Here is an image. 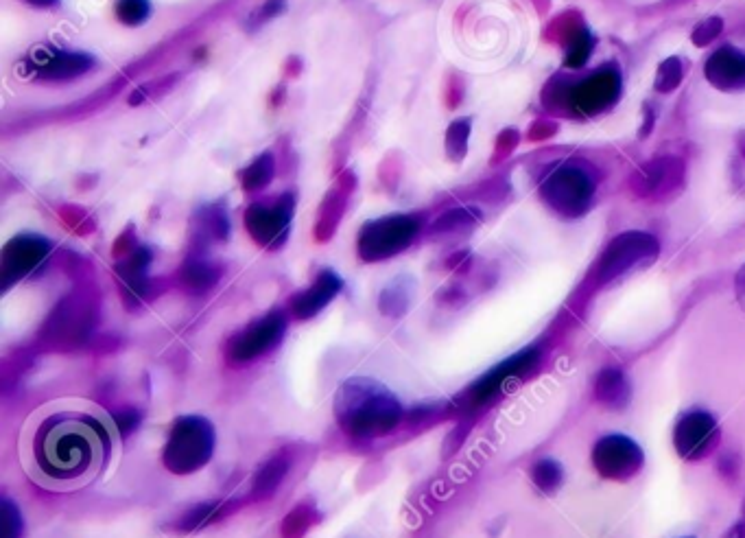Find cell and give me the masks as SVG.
I'll use <instances>...</instances> for the list:
<instances>
[{
	"mask_svg": "<svg viewBox=\"0 0 745 538\" xmlns=\"http://www.w3.org/2000/svg\"><path fill=\"white\" fill-rule=\"evenodd\" d=\"M51 254V243L40 235H20L11 239L3 254H0V278H3V289L18 283L25 276L33 274L42 267Z\"/></svg>",
	"mask_w": 745,
	"mask_h": 538,
	"instance_id": "8fae6325",
	"label": "cell"
},
{
	"mask_svg": "<svg viewBox=\"0 0 745 538\" xmlns=\"http://www.w3.org/2000/svg\"><path fill=\"white\" fill-rule=\"evenodd\" d=\"M282 9H285V0H267L263 7H258L256 11H252L250 20H247V25L254 27V29L260 27V25H265L267 20L282 14Z\"/></svg>",
	"mask_w": 745,
	"mask_h": 538,
	"instance_id": "d6a6232c",
	"label": "cell"
},
{
	"mask_svg": "<svg viewBox=\"0 0 745 538\" xmlns=\"http://www.w3.org/2000/svg\"><path fill=\"white\" fill-rule=\"evenodd\" d=\"M274 175H276L274 154H271V151H265V154H260L258 158H254L252 165L245 167V171L241 173L243 191H247V193L263 191L265 186H269L271 180H274Z\"/></svg>",
	"mask_w": 745,
	"mask_h": 538,
	"instance_id": "44dd1931",
	"label": "cell"
},
{
	"mask_svg": "<svg viewBox=\"0 0 745 538\" xmlns=\"http://www.w3.org/2000/svg\"><path fill=\"white\" fill-rule=\"evenodd\" d=\"M534 482L545 490V493H553L555 488H560L562 484V469L558 462L553 460H542L534 466Z\"/></svg>",
	"mask_w": 745,
	"mask_h": 538,
	"instance_id": "4dcf8cb0",
	"label": "cell"
},
{
	"mask_svg": "<svg viewBox=\"0 0 745 538\" xmlns=\"http://www.w3.org/2000/svg\"><path fill=\"white\" fill-rule=\"evenodd\" d=\"M737 296H739L741 307L745 309V265L739 269V274H737Z\"/></svg>",
	"mask_w": 745,
	"mask_h": 538,
	"instance_id": "8d00e7d4",
	"label": "cell"
},
{
	"mask_svg": "<svg viewBox=\"0 0 745 538\" xmlns=\"http://www.w3.org/2000/svg\"><path fill=\"white\" fill-rule=\"evenodd\" d=\"M215 453V427L201 416H182L175 420L162 462L175 475H191L210 462Z\"/></svg>",
	"mask_w": 745,
	"mask_h": 538,
	"instance_id": "3957f363",
	"label": "cell"
},
{
	"mask_svg": "<svg viewBox=\"0 0 745 538\" xmlns=\"http://www.w3.org/2000/svg\"><path fill=\"white\" fill-rule=\"evenodd\" d=\"M420 230L422 217L413 213L387 215L381 219L368 221L359 232V256L365 263L392 259V256L405 252L409 245L416 241Z\"/></svg>",
	"mask_w": 745,
	"mask_h": 538,
	"instance_id": "277c9868",
	"label": "cell"
},
{
	"mask_svg": "<svg viewBox=\"0 0 745 538\" xmlns=\"http://www.w3.org/2000/svg\"><path fill=\"white\" fill-rule=\"evenodd\" d=\"M621 95V75L617 68H601L588 79L562 90L566 108L579 116H595L610 110Z\"/></svg>",
	"mask_w": 745,
	"mask_h": 538,
	"instance_id": "ba28073f",
	"label": "cell"
},
{
	"mask_svg": "<svg viewBox=\"0 0 745 538\" xmlns=\"http://www.w3.org/2000/svg\"><path fill=\"white\" fill-rule=\"evenodd\" d=\"M217 510H219V504H208V506L195 508L191 514H186V519L182 521V528L184 530L201 528V525H206L212 519V514H215Z\"/></svg>",
	"mask_w": 745,
	"mask_h": 538,
	"instance_id": "e575fe53",
	"label": "cell"
},
{
	"mask_svg": "<svg viewBox=\"0 0 745 538\" xmlns=\"http://www.w3.org/2000/svg\"><path fill=\"white\" fill-rule=\"evenodd\" d=\"M658 241L647 232H623L601 254L595 269L597 285H608L614 278L630 272L636 265L652 261L658 256Z\"/></svg>",
	"mask_w": 745,
	"mask_h": 538,
	"instance_id": "8992f818",
	"label": "cell"
},
{
	"mask_svg": "<svg viewBox=\"0 0 745 538\" xmlns=\"http://www.w3.org/2000/svg\"><path fill=\"white\" fill-rule=\"evenodd\" d=\"M27 3L33 5V7H40V9H51L59 3V0H27Z\"/></svg>",
	"mask_w": 745,
	"mask_h": 538,
	"instance_id": "f35d334b",
	"label": "cell"
},
{
	"mask_svg": "<svg viewBox=\"0 0 745 538\" xmlns=\"http://www.w3.org/2000/svg\"><path fill=\"white\" fill-rule=\"evenodd\" d=\"M354 186H357V178H354V173L348 169L339 175L337 184L324 197L322 206H319V217L315 224V237L319 241H328L335 235L339 221L346 213V206H348Z\"/></svg>",
	"mask_w": 745,
	"mask_h": 538,
	"instance_id": "e0dca14e",
	"label": "cell"
},
{
	"mask_svg": "<svg viewBox=\"0 0 745 538\" xmlns=\"http://www.w3.org/2000/svg\"><path fill=\"white\" fill-rule=\"evenodd\" d=\"M684 77V68L680 57H669V60L662 62L658 66L656 73V90L658 92H671L673 88L680 86V81Z\"/></svg>",
	"mask_w": 745,
	"mask_h": 538,
	"instance_id": "f546056e",
	"label": "cell"
},
{
	"mask_svg": "<svg viewBox=\"0 0 745 538\" xmlns=\"http://www.w3.org/2000/svg\"><path fill=\"white\" fill-rule=\"evenodd\" d=\"M411 302V289H407V280L398 278L396 283L383 289L381 294V311L385 315H392V318H398L407 311Z\"/></svg>",
	"mask_w": 745,
	"mask_h": 538,
	"instance_id": "d4e9b609",
	"label": "cell"
},
{
	"mask_svg": "<svg viewBox=\"0 0 745 538\" xmlns=\"http://www.w3.org/2000/svg\"><path fill=\"white\" fill-rule=\"evenodd\" d=\"M743 154H745V143H743Z\"/></svg>",
	"mask_w": 745,
	"mask_h": 538,
	"instance_id": "ab89813d",
	"label": "cell"
},
{
	"mask_svg": "<svg viewBox=\"0 0 745 538\" xmlns=\"http://www.w3.org/2000/svg\"><path fill=\"white\" fill-rule=\"evenodd\" d=\"M479 217L481 215L477 213L475 208H457V210H451V213H446V215L437 219L435 226H433V232H453V230L468 228L472 224H477Z\"/></svg>",
	"mask_w": 745,
	"mask_h": 538,
	"instance_id": "f1b7e54d",
	"label": "cell"
},
{
	"mask_svg": "<svg viewBox=\"0 0 745 538\" xmlns=\"http://www.w3.org/2000/svg\"><path fill=\"white\" fill-rule=\"evenodd\" d=\"M287 471H289V462L285 455H276V458H271L256 475L254 495L269 497L278 488V484L282 482V477L287 475Z\"/></svg>",
	"mask_w": 745,
	"mask_h": 538,
	"instance_id": "cb8c5ba5",
	"label": "cell"
},
{
	"mask_svg": "<svg viewBox=\"0 0 745 538\" xmlns=\"http://www.w3.org/2000/svg\"><path fill=\"white\" fill-rule=\"evenodd\" d=\"M597 471L612 479H625L638 473L643 464V451L625 436H608L597 442L593 451Z\"/></svg>",
	"mask_w": 745,
	"mask_h": 538,
	"instance_id": "4fadbf2b",
	"label": "cell"
},
{
	"mask_svg": "<svg viewBox=\"0 0 745 538\" xmlns=\"http://www.w3.org/2000/svg\"><path fill=\"white\" fill-rule=\"evenodd\" d=\"M719 33H721V20L719 18H708V20L702 22V25L695 27L691 38L697 46H706V44H711Z\"/></svg>",
	"mask_w": 745,
	"mask_h": 538,
	"instance_id": "836d02e7",
	"label": "cell"
},
{
	"mask_svg": "<svg viewBox=\"0 0 745 538\" xmlns=\"http://www.w3.org/2000/svg\"><path fill=\"white\" fill-rule=\"evenodd\" d=\"M468 138H470V121L461 119L451 123L446 132V156L453 162H461L468 154Z\"/></svg>",
	"mask_w": 745,
	"mask_h": 538,
	"instance_id": "484cf974",
	"label": "cell"
},
{
	"mask_svg": "<svg viewBox=\"0 0 745 538\" xmlns=\"http://www.w3.org/2000/svg\"><path fill=\"white\" fill-rule=\"evenodd\" d=\"M22 517L18 508L5 497L3 499V538H20Z\"/></svg>",
	"mask_w": 745,
	"mask_h": 538,
	"instance_id": "1f68e13d",
	"label": "cell"
},
{
	"mask_svg": "<svg viewBox=\"0 0 745 538\" xmlns=\"http://www.w3.org/2000/svg\"><path fill=\"white\" fill-rule=\"evenodd\" d=\"M285 333H287L285 313L274 311V313L265 315V318L252 322L250 326H245L243 331L232 335L226 353L234 364H247V361H254L258 357L271 353V350L282 342Z\"/></svg>",
	"mask_w": 745,
	"mask_h": 538,
	"instance_id": "9c48e42d",
	"label": "cell"
},
{
	"mask_svg": "<svg viewBox=\"0 0 745 538\" xmlns=\"http://www.w3.org/2000/svg\"><path fill=\"white\" fill-rule=\"evenodd\" d=\"M335 416L348 436L372 440L387 436L402 420L398 396L374 379L352 377L341 383L335 399Z\"/></svg>",
	"mask_w": 745,
	"mask_h": 538,
	"instance_id": "7a4b0ae2",
	"label": "cell"
},
{
	"mask_svg": "<svg viewBox=\"0 0 745 538\" xmlns=\"http://www.w3.org/2000/svg\"><path fill=\"white\" fill-rule=\"evenodd\" d=\"M149 265H151V252L147 248H136L125 254L116 265V278L121 285V296L127 307H138L145 300L149 291Z\"/></svg>",
	"mask_w": 745,
	"mask_h": 538,
	"instance_id": "9a60e30c",
	"label": "cell"
},
{
	"mask_svg": "<svg viewBox=\"0 0 745 538\" xmlns=\"http://www.w3.org/2000/svg\"><path fill=\"white\" fill-rule=\"evenodd\" d=\"M97 62L88 53H70L59 49H40L31 53L27 68L40 81H70L94 70Z\"/></svg>",
	"mask_w": 745,
	"mask_h": 538,
	"instance_id": "7c38bea8",
	"label": "cell"
},
{
	"mask_svg": "<svg viewBox=\"0 0 745 538\" xmlns=\"http://www.w3.org/2000/svg\"><path fill=\"white\" fill-rule=\"evenodd\" d=\"M108 444V431L94 418L55 416L40 429L35 460L55 482H77L99 471Z\"/></svg>",
	"mask_w": 745,
	"mask_h": 538,
	"instance_id": "6da1fadb",
	"label": "cell"
},
{
	"mask_svg": "<svg viewBox=\"0 0 745 538\" xmlns=\"http://www.w3.org/2000/svg\"><path fill=\"white\" fill-rule=\"evenodd\" d=\"M295 200L293 195H280L271 202H256L245 210V228L250 237L267 250H280L289 237Z\"/></svg>",
	"mask_w": 745,
	"mask_h": 538,
	"instance_id": "52a82bcc",
	"label": "cell"
},
{
	"mask_svg": "<svg viewBox=\"0 0 745 538\" xmlns=\"http://www.w3.org/2000/svg\"><path fill=\"white\" fill-rule=\"evenodd\" d=\"M151 16L149 0H118L116 3V18L127 27L145 25Z\"/></svg>",
	"mask_w": 745,
	"mask_h": 538,
	"instance_id": "4316f807",
	"label": "cell"
},
{
	"mask_svg": "<svg viewBox=\"0 0 745 538\" xmlns=\"http://www.w3.org/2000/svg\"><path fill=\"white\" fill-rule=\"evenodd\" d=\"M219 276V267H215L206 259H201V256H191L180 269V283L186 291H191V294H204V291L212 289L217 285Z\"/></svg>",
	"mask_w": 745,
	"mask_h": 538,
	"instance_id": "ffe728a7",
	"label": "cell"
},
{
	"mask_svg": "<svg viewBox=\"0 0 745 538\" xmlns=\"http://www.w3.org/2000/svg\"><path fill=\"white\" fill-rule=\"evenodd\" d=\"M300 70H302V66H300V60H295V57H291V60H289V66H287V77H295V75H300Z\"/></svg>",
	"mask_w": 745,
	"mask_h": 538,
	"instance_id": "74e56055",
	"label": "cell"
},
{
	"mask_svg": "<svg viewBox=\"0 0 745 538\" xmlns=\"http://www.w3.org/2000/svg\"><path fill=\"white\" fill-rule=\"evenodd\" d=\"M341 287H344V280H341L333 269H324L309 289L302 291V294H298L291 300L293 315L298 320L313 318V315H317L337 298Z\"/></svg>",
	"mask_w": 745,
	"mask_h": 538,
	"instance_id": "ac0fdd59",
	"label": "cell"
},
{
	"mask_svg": "<svg viewBox=\"0 0 745 538\" xmlns=\"http://www.w3.org/2000/svg\"><path fill=\"white\" fill-rule=\"evenodd\" d=\"M518 143V136H516V132H503L501 136H499V140H496V158L494 160H501L503 156H507V154H510V151L514 149V145Z\"/></svg>",
	"mask_w": 745,
	"mask_h": 538,
	"instance_id": "d590c367",
	"label": "cell"
},
{
	"mask_svg": "<svg viewBox=\"0 0 745 538\" xmlns=\"http://www.w3.org/2000/svg\"><path fill=\"white\" fill-rule=\"evenodd\" d=\"M540 195L562 217H582L593 204L595 180L586 167L562 165L547 175Z\"/></svg>",
	"mask_w": 745,
	"mask_h": 538,
	"instance_id": "5b68a950",
	"label": "cell"
},
{
	"mask_svg": "<svg viewBox=\"0 0 745 538\" xmlns=\"http://www.w3.org/2000/svg\"><path fill=\"white\" fill-rule=\"evenodd\" d=\"M197 235L201 241L208 239H217L223 241L230 235V219L226 215V210L219 206H210L199 210L197 215Z\"/></svg>",
	"mask_w": 745,
	"mask_h": 538,
	"instance_id": "7402d4cb",
	"label": "cell"
},
{
	"mask_svg": "<svg viewBox=\"0 0 745 538\" xmlns=\"http://www.w3.org/2000/svg\"><path fill=\"white\" fill-rule=\"evenodd\" d=\"M719 438L717 423L711 414L706 412H691L684 416L678 427L673 440H676V449L687 460H697L706 455L715 447Z\"/></svg>",
	"mask_w": 745,
	"mask_h": 538,
	"instance_id": "5bb4252c",
	"label": "cell"
},
{
	"mask_svg": "<svg viewBox=\"0 0 745 538\" xmlns=\"http://www.w3.org/2000/svg\"><path fill=\"white\" fill-rule=\"evenodd\" d=\"M597 396L599 401H603L606 405H625V401H628L630 396V385L628 381H625L623 372L619 370H606L601 372V377L597 381Z\"/></svg>",
	"mask_w": 745,
	"mask_h": 538,
	"instance_id": "603a6c76",
	"label": "cell"
},
{
	"mask_svg": "<svg viewBox=\"0 0 745 538\" xmlns=\"http://www.w3.org/2000/svg\"><path fill=\"white\" fill-rule=\"evenodd\" d=\"M593 49H595L593 35H590L586 29L575 33L569 42V53H566V60H564L566 66L569 68L584 66L590 60V55H593Z\"/></svg>",
	"mask_w": 745,
	"mask_h": 538,
	"instance_id": "83f0119b",
	"label": "cell"
},
{
	"mask_svg": "<svg viewBox=\"0 0 745 538\" xmlns=\"http://www.w3.org/2000/svg\"><path fill=\"white\" fill-rule=\"evenodd\" d=\"M684 165L680 158L665 156L647 162L634 175V191L641 197H660L682 182Z\"/></svg>",
	"mask_w": 745,
	"mask_h": 538,
	"instance_id": "2e32d148",
	"label": "cell"
},
{
	"mask_svg": "<svg viewBox=\"0 0 745 538\" xmlns=\"http://www.w3.org/2000/svg\"><path fill=\"white\" fill-rule=\"evenodd\" d=\"M94 320H97V307H94L88 294H73L57 304L46 322L44 335H49L53 342L75 344L90 335Z\"/></svg>",
	"mask_w": 745,
	"mask_h": 538,
	"instance_id": "30bf717a",
	"label": "cell"
},
{
	"mask_svg": "<svg viewBox=\"0 0 745 538\" xmlns=\"http://www.w3.org/2000/svg\"><path fill=\"white\" fill-rule=\"evenodd\" d=\"M704 75L719 90H745V55L724 46L708 57Z\"/></svg>",
	"mask_w": 745,
	"mask_h": 538,
	"instance_id": "d6986e66",
	"label": "cell"
}]
</instances>
